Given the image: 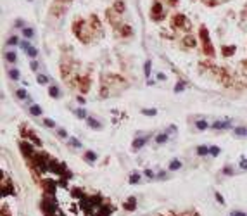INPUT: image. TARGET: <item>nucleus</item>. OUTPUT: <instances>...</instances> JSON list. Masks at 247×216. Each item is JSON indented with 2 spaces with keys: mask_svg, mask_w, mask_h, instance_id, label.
I'll use <instances>...</instances> for the list:
<instances>
[{
  "mask_svg": "<svg viewBox=\"0 0 247 216\" xmlns=\"http://www.w3.org/2000/svg\"><path fill=\"white\" fill-rule=\"evenodd\" d=\"M73 2V0H54L52 2V5H50V16H62L66 10H68V7H69V4Z\"/></svg>",
  "mask_w": 247,
  "mask_h": 216,
  "instance_id": "f257e3e1",
  "label": "nucleus"
},
{
  "mask_svg": "<svg viewBox=\"0 0 247 216\" xmlns=\"http://www.w3.org/2000/svg\"><path fill=\"white\" fill-rule=\"evenodd\" d=\"M200 40H202V47H204V54L209 55V57H213L214 55V49H213V45H211V40H209V33L206 28H200Z\"/></svg>",
  "mask_w": 247,
  "mask_h": 216,
  "instance_id": "f03ea898",
  "label": "nucleus"
},
{
  "mask_svg": "<svg viewBox=\"0 0 247 216\" xmlns=\"http://www.w3.org/2000/svg\"><path fill=\"white\" fill-rule=\"evenodd\" d=\"M171 26H173L175 30H188V28H190V23H188V19L183 16V14H178V16H173Z\"/></svg>",
  "mask_w": 247,
  "mask_h": 216,
  "instance_id": "7ed1b4c3",
  "label": "nucleus"
},
{
  "mask_svg": "<svg viewBox=\"0 0 247 216\" xmlns=\"http://www.w3.org/2000/svg\"><path fill=\"white\" fill-rule=\"evenodd\" d=\"M49 171H54V173H57V175H64V173H66V168H64V164H62V163L55 161V159H50Z\"/></svg>",
  "mask_w": 247,
  "mask_h": 216,
  "instance_id": "20e7f679",
  "label": "nucleus"
},
{
  "mask_svg": "<svg viewBox=\"0 0 247 216\" xmlns=\"http://www.w3.org/2000/svg\"><path fill=\"white\" fill-rule=\"evenodd\" d=\"M19 149H21V152L24 154V157H26V159H31V157L35 156L33 145H31L30 142H21V144H19Z\"/></svg>",
  "mask_w": 247,
  "mask_h": 216,
  "instance_id": "39448f33",
  "label": "nucleus"
},
{
  "mask_svg": "<svg viewBox=\"0 0 247 216\" xmlns=\"http://www.w3.org/2000/svg\"><path fill=\"white\" fill-rule=\"evenodd\" d=\"M150 18L154 21H159L162 18V5H161L159 2H156V4L152 5V9H150Z\"/></svg>",
  "mask_w": 247,
  "mask_h": 216,
  "instance_id": "423d86ee",
  "label": "nucleus"
},
{
  "mask_svg": "<svg viewBox=\"0 0 247 216\" xmlns=\"http://www.w3.org/2000/svg\"><path fill=\"white\" fill-rule=\"evenodd\" d=\"M230 125H232L230 119H225V121H214V123H213V128H214V130H227V128H230Z\"/></svg>",
  "mask_w": 247,
  "mask_h": 216,
  "instance_id": "0eeeda50",
  "label": "nucleus"
},
{
  "mask_svg": "<svg viewBox=\"0 0 247 216\" xmlns=\"http://www.w3.org/2000/svg\"><path fill=\"white\" fill-rule=\"evenodd\" d=\"M145 144H147V137H138V138H135V140H133V149H135V150H138V149H142Z\"/></svg>",
  "mask_w": 247,
  "mask_h": 216,
  "instance_id": "6e6552de",
  "label": "nucleus"
},
{
  "mask_svg": "<svg viewBox=\"0 0 247 216\" xmlns=\"http://www.w3.org/2000/svg\"><path fill=\"white\" fill-rule=\"evenodd\" d=\"M43 187H45V192H47L49 196H54V192H55V182L49 180V182L43 183Z\"/></svg>",
  "mask_w": 247,
  "mask_h": 216,
  "instance_id": "1a4fd4ad",
  "label": "nucleus"
},
{
  "mask_svg": "<svg viewBox=\"0 0 247 216\" xmlns=\"http://www.w3.org/2000/svg\"><path fill=\"white\" fill-rule=\"evenodd\" d=\"M135 207H137V201H135L133 197H130L128 201L125 202V209H126V211H133Z\"/></svg>",
  "mask_w": 247,
  "mask_h": 216,
  "instance_id": "9d476101",
  "label": "nucleus"
},
{
  "mask_svg": "<svg viewBox=\"0 0 247 216\" xmlns=\"http://www.w3.org/2000/svg\"><path fill=\"white\" fill-rule=\"evenodd\" d=\"M111 213H112V207H109V206H102V207L99 209V211H97V215H95V216H109Z\"/></svg>",
  "mask_w": 247,
  "mask_h": 216,
  "instance_id": "9b49d317",
  "label": "nucleus"
},
{
  "mask_svg": "<svg viewBox=\"0 0 247 216\" xmlns=\"http://www.w3.org/2000/svg\"><path fill=\"white\" fill-rule=\"evenodd\" d=\"M23 135H26V137H30L31 140H33V142L36 144V145H42V142H40V138L36 137L35 133H31V131H28V130H23Z\"/></svg>",
  "mask_w": 247,
  "mask_h": 216,
  "instance_id": "f8f14e48",
  "label": "nucleus"
},
{
  "mask_svg": "<svg viewBox=\"0 0 247 216\" xmlns=\"http://www.w3.org/2000/svg\"><path fill=\"white\" fill-rule=\"evenodd\" d=\"M87 123H88V126L93 128V130H100V126H102L95 118H87Z\"/></svg>",
  "mask_w": 247,
  "mask_h": 216,
  "instance_id": "ddd939ff",
  "label": "nucleus"
},
{
  "mask_svg": "<svg viewBox=\"0 0 247 216\" xmlns=\"http://www.w3.org/2000/svg\"><path fill=\"white\" fill-rule=\"evenodd\" d=\"M79 87H81V92H88V76L79 78Z\"/></svg>",
  "mask_w": 247,
  "mask_h": 216,
  "instance_id": "4468645a",
  "label": "nucleus"
},
{
  "mask_svg": "<svg viewBox=\"0 0 247 216\" xmlns=\"http://www.w3.org/2000/svg\"><path fill=\"white\" fill-rule=\"evenodd\" d=\"M183 43H185L187 47H190V49H194V47L197 45V43H195V38H194V36H190V35H188V36H185Z\"/></svg>",
  "mask_w": 247,
  "mask_h": 216,
  "instance_id": "2eb2a0df",
  "label": "nucleus"
},
{
  "mask_svg": "<svg viewBox=\"0 0 247 216\" xmlns=\"http://www.w3.org/2000/svg\"><path fill=\"white\" fill-rule=\"evenodd\" d=\"M49 95L54 99H59L60 97V90L57 87H49Z\"/></svg>",
  "mask_w": 247,
  "mask_h": 216,
  "instance_id": "dca6fc26",
  "label": "nucleus"
},
{
  "mask_svg": "<svg viewBox=\"0 0 247 216\" xmlns=\"http://www.w3.org/2000/svg\"><path fill=\"white\" fill-rule=\"evenodd\" d=\"M195 128H197V130H200V131L208 130V121H204V119H199L197 123H195Z\"/></svg>",
  "mask_w": 247,
  "mask_h": 216,
  "instance_id": "f3484780",
  "label": "nucleus"
},
{
  "mask_svg": "<svg viewBox=\"0 0 247 216\" xmlns=\"http://www.w3.org/2000/svg\"><path fill=\"white\" fill-rule=\"evenodd\" d=\"M180 168H181V163H180L178 159H173V161L169 163V169H171V171H176Z\"/></svg>",
  "mask_w": 247,
  "mask_h": 216,
  "instance_id": "a211bd4d",
  "label": "nucleus"
},
{
  "mask_svg": "<svg viewBox=\"0 0 247 216\" xmlns=\"http://www.w3.org/2000/svg\"><path fill=\"white\" fill-rule=\"evenodd\" d=\"M85 159H87L88 163H95V161H97V154H95V152H92V150H88V152L85 154Z\"/></svg>",
  "mask_w": 247,
  "mask_h": 216,
  "instance_id": "6ab92c4d",
  "label": "nucleus"
},
{
  "mask_svg": "<svg viewBox=\"0 0 247 216\" xmlns=\"http://www.w3.org/2000/svg\"><path fill=\"white\" fill-rule=\"evenodd\" d=\"M114 10L125 12V4H123V0H116V2H114Z\"/></svg>",
  "mask_w": 247,
  "mask_h": 216,
  "instance_id": "aec40b11",
  "label": "nucleus"
},
{
  "mask_svg": "<svg viewBox=\"0 0 247 216\" xmlns=\"http://www.w3.org/2000/svg\"><path fill=\"white\" fill-rule=\"evenodd\" d=\"M235 135L237 137H247V128H244V126L235 128Z\"/></svg>",
  "mask_w": 247,
  "mask_h": 216,
  "instance_id": "412c9836",
  "label": "nucleus"
},
{
  "mask_svg": "<svg viewBox=\"0 0 247 216\" xmlns=\"http://www.w3.org/2000/svg\"><path fill=\"white\" fill-rule=\"evenodd\" d=\"M197 154L199 156H208L209 154V147H206V145H199L197 147Z\"/></svg>",
  "mask_w": 247,
  "mask_h": 216,
  "instance_id": "4be33fe9",
  "label": "nucleus"
},
{
  "mask_svg": "<svg viewBox=\"0 0 247 216\" xmlns=\"http://www.w3.org/2000/svg\"><path fill=\"white\" fill-rule=\"evenodd\" d=\"M16 52H12V50H9V52H5V59L9 61V62H16Z\"/></svg>",
  "mask_w": 247,
  "mask_h": 216,
  "instance_id": "5701e85b",
  "label": "nucleus"
},
{
  "mask_svg": "<svg viewBox=\"0 0 247 216\" xmlns=\"http://www.w3.org/2000/svg\"><path fill=\"white\" fill-rule=\"evenodd\" d=\"M156 142H157V144H166V142H168V133L157 135V137H156Z\"/></svg>",
  "mask_w": 247,
  "mask_h": 216,
  "instance_id": "b1692460",
  "label": "nucleus"
},
{
  "mask_svg": "<svg viewBox=\"0 0 247 216\" xmlns=\"http://www.w3.org/2000/svg\"><path fill=\"white\" fill-rule=\"evenodd\" d=\"M30 111H31V114H33V116H40V114H42V107H40V106H36V104H35V106H31Z\"/></svg>",
  "mask_w": 247,
  "mask_h": 216,
  "instance_id": "393cba45",
  "label": "nucleus"
},
{
  "mask_svg": "<svg viewBox=\"0 0 247 216\" xmlns=\"http://www.w3.org/2000/svg\"><path fill=\"white\" fill-rule=\"evenodd\" d=\"M23 35H24L26 38H33V36H35V30H31V28H24V30H23Z\"/></svg>",
  "mask_w": 247,
  "mask_h": 216,
  "instance_id": "a878e982",
  "label": "nucleus"
},
{
  "mask_svg": "<svg viewBox=\"0 0 247 216\" xmlns=\"http://www.w3.org/2000/svg\"><path fill=\"white\" fill-rule=\"evenodd\" d=\"M9 76H10V80H19L21 78V74H19V71H17V69H10V71H9Z\"/></svg>",
  "mask_w": 247,
  "mask_h": 216,
  "instance_id": "bb28decb",
  "label": "nucleus"
},
{
  "mask_svg": "<svg viewBox=\"0 0 247 216\" xmlns=\"http://www.w3.org/2000/svg\"><path fill=\"white\" fill-rule=\"evenodd\" d=\"M131 33H133V30H131L130 26H123V28H121V35H123V36H130Z\"/></svg>",
  "mask_w": 247,
  "mask_h": 216,
  "instance_id": "cd10ccee",
  "label": "nucleus"
},
{
  "mask_svg": "<svg viewBox=\"0 0 247 216\" xmlns=\"http://www.w3.org/2000/svg\"><path fill=\"white\" fill-rule=\"evenodd\" d=\"M26 54H28V55H30V57H33V59H35V57H36V55H38V50L35 49V47H30V49L26 50Z\"/></svg>",
  "mask_w": 247,
  "mask_h": 216,
  "instance_id": "c85d7f7f",
  "label": "nucleus"
},
{
  "mask_svg": "<svg viewBox=\"0 0 247 216\" xmlns=\"http://www.w3.org/2000/svg\"><path fill=\"white\" fill-rule=\"evenodd\" d=\"M183 90H185V81H178L176 87H175V92L180 93V92H183Z\"/></svg>",
  "mask_w": 247,
  "mask_h": 216,
  "instance_id": "c756f323",
  "label": "nucleus"
},
{
  "mask_svg": "<svg viewBox=\"0 0 247 216\" xmlns=\"http://www.w3.org/2000/svg\"><path fill=\"white\" fill-rule=\"evenodd\" d=\"M142 114H145V116H156V114H157V111H156V109H144V111H142Z\"/></svg>",
  "mask_w": 247,
  "mask_h": 216,
  "instance_id": "7c9ffc66",
  "label": "nucleus"
},
{
  "mask_svg": "<svg viewBox=\"0 0 247 216\" xmlns=\"http://www.w3.org/2000/svg\"><path fill=\"white\" fill-rule=\"evenodd\" d=\"M140 182V175L138 173H133L131 177H130V183H138Z\"/></svg>",
  "mask_w": 247,
  "mask_h": 216,
  "instance_id": "2f4dec72",
  "label": "nucleus"
},
{
  "mask_svg": "<svg viewBox=\"0 0 247 216\" xmlns=\"http://www.w3.org/2000/svg\"><path fill=\"white\" fill-rule=\"evenodd\" d=\"M19 47H21L23 50H24V52H26V50H28V49L31 47V45H30V42H28V40H23V42L19 43Z\"/></svg>",
  "mask_w": 247,
  "mask_h": 216,
  "instance_id": "473e14b6",
  "label": "nucleus"
},
{
  "mask_svg": "<svg viewBox=\"0 0 247 216\" xmlns=\"http://www.w3.org/2000/svg\"><path fill=\"white\" fill-rule=\"evenodd\" d=\"M16 95L19 99H28V93H26V90H23V88H19L17 92H16Z\"/></svg>",
  "mask_w": 247,
  "mask_h": 216,
  "instance_id": "72a5a7b5",
  "label": "nucleus"
},
{
  "mask_svg": "<svg viewBox=\"0 0 247 216\" xmlns=\"http://www.w3.org/2000/svg\"><path fill=\"white\" fill-rule=\"evenodd\" d=\"M150 66H152V62H150V61H147V62H145V66H144V73H145V76H149V74H150Z\"/></svg>",
  "mask_w": 247,
  "mask_h": 216,
  "instance_id": "f704fd0d",
  "label": "nucleus"
},
{
  "mask_svg": "<svg viewBox=\"0 0 247 216\" xmlns=\"http://www.w3.org/2000/svg\"><path fill=\"white\" fill-rule=\"evenodd\" d=\"M209 154H211V156H218V154H219V147H216V145L209 147Z\"/></svg>",
  "mask_w": 247,
  "mask_h": 216,
  "instance_id": "c9c22d12",
  "label": "nucleus"
},
{
  "mask_svg": "<svg viewBox=\"0 0 247 216\" xmlns=\"http://www.w3.org/2000/svg\"><path fill=\"white\" fill-rule=\"evenodd\" d=\"M38 83L40 85H45V83H49V78H47V76H43V74H38Z\"/></svg>",
  "mask_w": 247,
  "mask_h": 216,
  "instance_id": "e433bc0d",
  "label": "nucleus"
},
{
  "mask_svg": "<svg viewBox=\"0 0 247 216\" xmlns=\"http://www.w3.org/2000/svg\"><path fill=\"white\" fill-rule=\"evenodd\" d=\"M69 144L73 145V147H76V149H78V147H81V142H79L78 138H71V140H69Z\"/></svg>",
  "mask_w": 247,
  "mask_h": 216,
  "instance_id": "4c0bfd02",
  "label": "nucleus"
},
{
  "mask_svg": "<svg viewBox=\"0 0 247 216\" xmlns=\"http://www.w3.org/2000/svg\"><path fill=\"white\" fill-rule=\"evenodd\" d=\"M16 43H19V38H17V36H10V38L7 40V45H16Z\"/></svg>",
  "mask_w": 247,
  "mask_h": 216,
  "instance_id": "58836bf2",
  "label": "nucleus"
},
{
  "mask_svg": "<svg viewBox=\"0 0 247 216\" xmlns=\"http://www.w3.org/2000/svg\"><path fill=\"white\" fill-rule=\"evenodd\" d=\"M76 116H78L79 119L87 118V112H85V109H78V111H76Z\"/></svg>",
  "mask_w": 247,
  "mask_h": 216,
  "instance_id": "ea45409f",
  "label": "nucleus"
},
{
  "mask_svg": "<svg viewBox=\"0 0 247 216\" xmlns=\"http://www.w3.org/2000/svg\"><path fill=\"white\" fill-rule=\"evenodd\" d=\"M43 123H45V126H50V128H54V126H55V123H54V121H52V119H49V118L45 119V121H43Z\"/></svg>",
  "mask_w": 247,
  "mask_h": 216,
  "instance_id": "a19ab883",
  "label": "nucleus"
},
{
  "mask_svg": "<svg viewBox=\"0 0 247 216\" xmlns=\"http://www.w3.org/2000/svg\"><path fill=\"white\" fill-rule=\"evenodd\" d=\"M214 196H216V199H218V202H219V204H225V199H223V196H221L219 192H216Z\"/></svg>",
  "mask_w": 247,
  "mask_h": 216,
  "instance_id": "79ce46f5",
  "label": "nucleus"
},
{
  "mask_svg": "<svg viewBox=\"0 0 247 216\" xmlns=\"http://www.w3.org/2000/svg\"><path fill=\"white\" fill-rule=\"evenodd\" d=\"M230 216H247L246 213H242V211H232V215Z\"/></svg>",
  "mask_w": 247,
  "mask_h": 216,
  "instance_id": "37998d69",
  "label": "nucleus"
},
{
  "mask_svg": "<svg viewBox=\"0 0 247 216\" xmlns=\"http://www.w3.org/2000/svg\"><path fill=\"white\" fill-rule=\"evenodd\" d=\"M233 52H235V49H233V47H232V49H223V54H225V55H228V54H233Z\"/></svg>",
  "mask_w": 247,
  "mask_h": 216,
  "instance_id": "c03bdc74",
  "label": "nucleus"
},
{
  "mask_svg": "<svg viewBox=\"0 0 247 216\" xmlns=\"http://www.w3.org/2000/svg\"><path fill=\"white\" fill-rule=\"evenodd\" d=\"M57 133H59V137H68V133H66V130H62V128H60V130H57Z\"/></svg>",
  "mask_w": 247,
  "mask_h": 216,
  "instance_id": "a18cd8bd",
  "label": "nucleus"
},
{
  "mask_svg": "<svg viewBox=\"0 0 247 216\" xmlns=\"http://www.w3.org/2000/svg\"><path fill=\"white\" fill-rule=\"evenodd\" d=\"M30 68L33 69V71H36V69H38V62H36V61H33V62L30 64Z\"/></svg>",
  "mask_w": 247,
  "mask_h": 216,
  "instance_id": "49530a36",
  "label": "nucleus"
},
{
  "mask_svg": "<svg viewBox=\"0 0 247 216\" xmlns=\"http://www.w3.org/2000/svg\"><path fill=\"white\" fill-rule=\"evenodd\" d=\"M223 173H225V175H232V173H233V169H232L230 166H227L225 169H223Z\"/></svg>",
  "mask_w": 247,
  "mask_h": 216,
  "instance_id": "de8ad7c7",
  "label": "nucleus"
},
{
  "mask_svg": "<svg viewBox=\"0 0 247 216\" xmlns=\"http://www.w3.org/2000/svg\"><path fill=\"white\" fill-rule=\"evenodd\" d=\"M240 168H242V169H247V159H242V161H240Z\"/></svg>",
  "mask_w": 247,
  "mask_h": 216,
  "instance_id": "09e8293b",
  "label": "nucleus"
},
{
  "mask_svg": "<svg viewBox=\"0 0 247 216\" xmlns=\"http://www.w3.org/2000/svg\"><path fill=\"white\" fill-rule=\"evenodd\" d=\"M145 175H147L149 178H154V173H152L150 169H145Z\"/></svg>",
  "mask_w": 247,
  "mask_h": 216,
  "instance_id": "8fccbe9b",
  "label": "nucleus"
},
{
  "mask_svg": "<svg viewBox=\"0 0 247 216\" xmlns=\"http://www.w3.org/2000/svg\"><path fill=\"white\" fill-rule=\"evenodd\" d=\"M157 80H166V74H157Z\"/></svg>",
  "mask_w": 247,
  "mask_h": 216,
  "instance_id": "3c124183",
  "label": "nucleus"
},
{
  "mask_svg": "<svg viewBox=\"0 0 247 216\" xmlns=\"http://www.w3.org/2000/svg\"><path fill=\"white\" fill-rule=\"evenodd\" d=\"M2 216H10V215L7 213V211H5V209H2Z\"/></svg>",
  "mask_w": 247,
  "mask_h": 216,
  "instance_id": "603ef678",
  "label": "nucleus"
},
{
  "mask_svg": "<svg viewBox=\"0 0 247 216\" xmlns=\"http://www.w3.org/2000/svg\"><path fill=\"white\" fill-rule=\"evenodd\" d=\"M168 2L171 4V5H176V2H178V0H168Z\"/></svg>",
  "mask_w": 247,
  "mask_h": 216,
  "instance_id": "864d4df0",
  "label": "nucleus"
}]
</instances>
